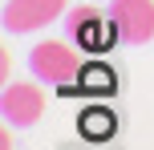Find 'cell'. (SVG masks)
Masks as SVG:
<instances>
[{
  "instance_id": "obj_1",
  "label": "cell",
  "mask_w": 154,
  "mask_h": 150,
  "mask_svg": "<svg viewBox=\"0 0 154 150\" xmlns=\"http://www.w3.org/2000/svg\"><path fill=\"white\" fill-rule=\"evenodd\" d=\"M29 69L45 85H69L81 73V53H73L65 41H41L29 53Z\"/></svg>"
},
{
  "instance_id": "obj_2",
  "label": "cell",
  "mask_w": 154,
  "mask_h": 150,
  "mask_svg": "<svg viewBox=\"0 0 154 150\" xmlns=\"http://www.w3.org/2000/svg\"><path fill=\"white\" fill-rule=\"evenodd\" d=\"M109 20L122 45H146L154 37V0H114Z\"/></svg>"
},
{
  "instance_id": "obj_3",
  "label": "cell",
  "mask_w": 154,
  "mask_h": 150,
  "mask_svg": "<svg viewBox=\"0 0 154 150\" xmlns=\"http://www.w3.org/2000/svg\"><path fill=\"white\" fill-rule=\"evenodd\" d=\"M0 114H4L8 126L24 130L45 114V89L41 85H29V81H8L4 85V97H0Z\"/></svg>"
},
{
  "instance_id": "obj_4",
  "label": "cell",
  "mask_w": 154,
  "mask_h": 150,
  "mask_svg": "<svg viewBox=\"0 0 154 150\" xmlns=\"http://www.w3.org/2000/svg\"><path fill=\"white\" fill-rule=\"evenodd\" d=\"M65 12V0H8L4 4V29L8 32H32Z\"/></svg>"
},
{
  "instance_id": "obj_5",
  "label": "cell",
  "mask_w": 154,
  "mask_h": 150,
  "mask_svg": "<svg viewBox=\"0 0 154 150\" xmlns=\"http://www.w3.org/2000/svg\"><path fill=\"white\" fill-rule=\"evenodd\" d=\"M69 29H73V37H77V41H93L97 32H114V20L106 24L97 12H93V8H77L73 20H69Z\"/></svg>"
},
{
  "instance_id": "obj_6",
  "label": "cell",
  "mask_w": 154,
  "mask_h": 150,
  "mask_svg": "<svg viewBox=\"0 0 154 150\" xmlns=\"http://www.w3.org/2000/svg\"><path fill=\"white\" fill-rule=\"evenodd\" d=\"M77 81H81V89H85V93H109V89L118 85L114 69H106V65H81Z\"/></svg>"
},
{
  "instance_id": "obj_7",
  "label": "cell",
  "mask_w": 154,
  "mask_h": 150,
  "mask_svg": "<svg viewBox=\"0 0 154 150\" xmlns=\"http://www.w3.org/2000/svg\"><path fill=\"white\" fill-rule=\"evenodd\" d=\"M81 134H89V138H109V134H114V114H106V110L81 114Z\"/></svg>"
}]
</instances>
